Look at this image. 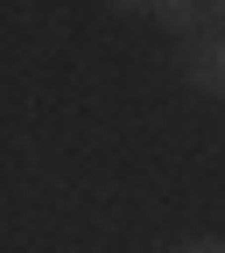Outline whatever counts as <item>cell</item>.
Wrapping results in <instances>:
<instances>
[{
    "label": "cell",
    "instance_id": "cell-4",
    "mask_svg": "<svg viewBox=\"0 0 225 253\" xmlns=\"http://www.w3.org/2000/svg\"><path fill=\"white\" fill-rule=\"evenodd\" d=\"M113 7H127V14H141V7H148V0H113Z\"/></svg>",
    "mask_w": 225,
    "mask_h": 253
},
{
    "label": "cell",
    "instance_id": "cell-3",
    "mask_svg": "<svg viewBox=\"0 0 225 253\" xmlns=\"http://www.w3.org/2000/svg\"><path fill=\"white\" fill-rule=\"evenodd\" d=\"M176 253H225V239H183Z\"/></svg>",
    "mask_w": 225,
    "mask_h": 253
},
{
    "label": "cell",
    "instance_id": "cell-5",
    "mask_svg": "<svg viewBox=\"0 0 225 253\" xmlns=\"http://www.w3.org/2000/svg\"><path fill=\"white\" fill-rule=\"evenodd\" d=\"M204 7H211V14H218V21H225V0H204Z\"/></svg>",
    "mask_w": 225,
    "mask_h": 253
},
{
    "label": "cell",
    "instance_id": "cell-1",
    "mask_svg": "<svg viewBox=\"0 0 225 253\" xmlns=\"http://www.w3.org/2000/svg\"><path fill=\"white\" fill-rule=\"evenodd\" d=\"M183 71H190V84H197V91H218V99H225V28H211V36L190 42Z\"/></svg>",
    "mask_w": 225,
    "mask_h": 253
},
{
    "label": "cell",
    "instance_id": "cell-2",
    "mask_svg": "<svg viewBox=\"0 0 225 253\" xmlns=\"http://www.w3.org/2000/svg\"><path fill=\"white\" fill-rule=\"evenodd\" d=\"M148 14L169 21L176 36H190V28H197V14H204V0H148Z\"/></svg>",
    "mask_w": 225,
    "mask_h": 253
}]
</instances>
